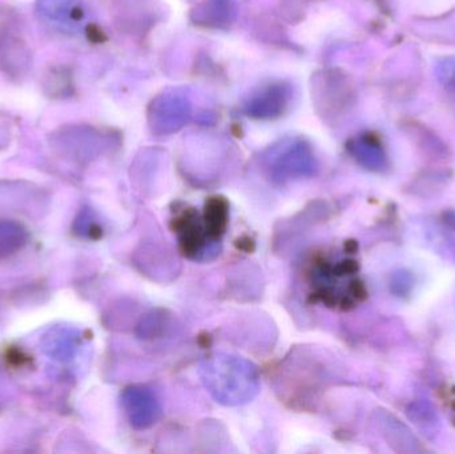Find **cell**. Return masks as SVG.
<instances>
[{
    "label": "cell",
    "mask_w": 455,
    "mask_h": 454,
    "mask_svg": "<svg viewBox=\"0 0 455 454\" xmlns=\"http://www.w3.org/2000/svg\"><path fill=\"white\" fill-rule=\"evenodd\" d=\"M235 16L233 0H205L192 12L195 23L205 27H224L232 23Z\"/></svg>",
    "instance_id": "30bf717a"
},
{
    "label": "cell",
    "mask_w": 455,
    "mask_h": 454,
    "mask_svg": "<svg viewBox=\"0 0 455 454\" xmlns=\"http://www.w3.org/2000/svg\"><path fill=\"white\" fill-rule=\"evenodd\" d=\"M191 101L180 93H164L152 101L148 109V124L152 132L168 135L178 132L191 119Z\"/></svg>",
    "instance_id": "5b68a950"
},
{
    "label": "cell",
    "mask_w": 455,
    "mask_h": 454,
    "mask_svg": "<svg viewBox=\"0 0 455 454\" xmlns=\"http://www.w3.org/2000/svg\"><path fill=\"white\" fill-rule=\"evenodd\" d=\"M413 31L427 42L455 45V10L435 18L416 19Z\"/></svg>",
    "instance_id": "ba28073f"
},
{
    "label": "cell",
    "mask_w": 455,
    "mask_h": 454,
    "mask_svg": "<svg viewBox=\"0 0 455 454\" xmlns=\"http://www.w3.org/2000/svg\"><path fill=\"white\" fill-rule=\"evenodd\" d=\"M200 376L211 396L227 407L246 404L259 394V370L243 357L212 354L203 360Z\"/></svg>",
    "instance_id": "6da1fadb"
},
{
    "label": "cell",
    "mask_w": 455,
    "mask_h": 454,
    "mask_svg": "<svg viewBox=\"0 0 455 454\" xmlns=\"http://www.w3.org/2000/svg\"><path fill=\"white\" fill-rule=\"evenodd\" d=\"M435 74L443 87L455 93V56L441 59L435 66Z\"/></svg>",
    "instance_id": "7c38bea8"
},
{
    "label": "cell",
    "mask_w": 455,
    "mask_h": 454,
    "mask_svg": "<svg viewBox=\"0 0 455 454\" xmlns=\"http://www.w3.org/2000/svg\"><path fill=\"white\" fill-rule=\"evenodd\" d=\"M267 168L273 180L281 183L315 175L317 160L307 141L288 140L270 151Z\"/></svg>",
    "instance_id": "277c9868"
},
{
    "label": "cell",
    "mask_w": 455,
    "mask_h": 454,
    "mask_svg": "<svg viewBox=\"0 0 455 454\" xmlns=\"http://www.w3.org/2000/svg\"><path fill=\"white\" fill-rule=\"evenodd\" d=\"M291 96V88L288 85L281 83L267 85L246 100V115L254 119H275L288 108Z\"/></svg>",
    "instance_id": "52a82bcc"
},
{
    "label": "cell",
    "mask_w": 455,
    "mask_h": 454,
    "mask_svg": "<svg viewBox=\"0 0 455 454\" xmlns=\"http://www.w3.org/2000/svg\"><path fill=\"white\" fill-rule=\"evenodd\" d=\"M357 269L355 261L349 259L318 261L312 272L315 296L328 306H352L363 295Z\"/></svg>",
    "instance_id": "3957f363"
},
{
    "label": "cell",
    "mask_w": 455,
    "mask_h": 454,
    "mask_svg": "<svg viewBox=\"0 0 455 454\" xmlns=\"http://www.w3.org/2000/svg\"><path fill=\"white\" fill-rule=\"evenodd\" d=\"M23 231L12 223H0V258L11 255L23 244Z\"/></svg>",
    "instance_id": "8fae6325"
},
{
    "label": "cell",
    "mask_w": 455,
    "mask_h": 454,
    "mask_svg": "<svg viewBox=\"0 0 455 454\" xmlns=\"http://www.w3.org/2000/svg\"><path fill=\"white\" fill-rule=\"evenodd\" d=\"M227 224V203L213 197L205 204L203 213L194 208L184 211L175 220V229L184 253L195 260L205 261L219 255Z\"/></svg>",
    "instance_id": "7a4b0ae2"
},
{
    "label": "cell",
    "mask_w": 455,
    "mask_h": 454,
    "mask_svg": "<svg viewBox=\"0 0 455 454\" xmlns=\"http://www.w3.org/2000/svg\"><path fill=\"white\" fill-rule=\"evenodd\" d=\"M123 407L131 426L135 429H148L162 418V405L151 389L131 386L123 394Z\"/></svg>",
    "instance_id": "8992f818"
},
{
    "label": "cell",
    "mask_w": 455,
    "mask_h": 454,
    "mask_svg": "<svg viewBox=\"0 0 455 454\" xmlns=\"http://www.w3.org/2000/svg\"><path fill=\"white\" fill-rule=\"evenodd\" d=\"M349 152L363 167L382 171L387 164V154L379 139L371 135L358 136L349 143Z\"/></svg>",
    "instance_id": "9c48e42d"
}]
</instances>
